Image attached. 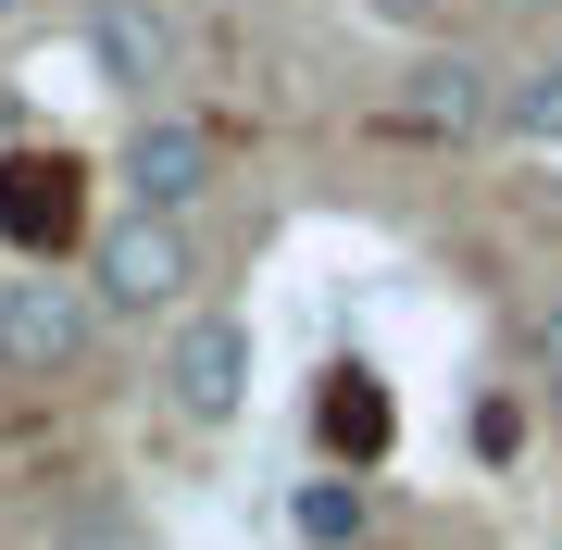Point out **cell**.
Masks as SVG:
<instances>
[{
    "label": "cell",
    "instance_id": "ba28073f",
    "mask_svg": "<svg viewBox=\"0 0 562 550\" xmlns=\"http://www.w3.org/2000/svg\"><path fill=\"white\" fill-rule=\"evenodd\" d=\"M88 63L113 101H162L176 88V13L162 0H88Z\"/></svg>",
    "mask_w": 562,
    "mask_h": 550
},
{
    "label": "cell",
    "instance_id": "7a4b0ae2",
    "mask_svg": "<svg viewBox=\"0 0 562 550\" xmlns=\"http://www.w3.org/2000/svg\"><path fill=\"white\" fill-rule=\"evenodd\" d=\"M101 363V301L63 276H0V388H88Z\"/></svg>",
    "mask_w": 562,
    "mask_h": 550
},
{
    "label": "cell",
    "instance_id": "7c38bea8",
    "mask_svg": "<svg viewBox=\"0 0 562 550\" xmlns=\"http://www.w3.org/2000/svg\"><path fill=\"white\" fill-rule=\"evenodd\" d=\"M538 375H550V401H562V313L538 326Z\"/></svg>",
    "mask_w": 562,
    "mask_h": 550
},
{
    "label": "cell",
    "instance_id": "52a82bcc",
    "mask_svg": "<svg viewBox=\"0 0 562 550\" xmlns=\"http://www.w3.org/2000/svg\"><path fill=\"white\" fill-rule=\"evenodd\" d=\"M401 450V401H387L375 363H325L313 375V463L325 475H375Z\"/></svg>",
    "mask_w": 562,
    "mask_h": 550
},
{
    "label": "cell",
    "instance_id": "9c48e42d",
    "mask_svg": "<svg viewBox=\"0 0 562 550\" xmlns=\"http://www.w3.org/2000/svg\"><path fill=\"white\" fill-rule=\"evenodd\" d=\"M362 526H375L362 475H301V489H288V538L301 550H362Z\"/></svg>",
    "mask_w": 562,
    "mask_h": 550
},
{
    "label": "cell",
    "instance_id": "277c9868",
    "mask_svg": "<svg viewBox=\"0 0 562 550\" xmlns=\"http://www.w3.org/2000/svg\"><path fill=\"white\" fill-rule=\"evenodd\" d=\"M238 401H250V326L238 313H176V350H162V413H176V426H238Z\"/></svg>",
    "mask_w": 562,
    "mask_h": 550
},
{
    "label": "cell",
    "instance_id": "8992f818",
    "mask_svg": "<svg viewBox=\"0 0 562 550\" xmlns=\"http://www.w3.org/2000/svg\"><path fill=\"white\" fill-rule=\"evenodd\" d=\"M487 101H501V63H475V50H413L401 88H387V125L425 138V150H450V138H487Z\"/></svg>",
    "mask_w": 562,
    "mask_h": 550
},
{
    "label": "cell",
    "instance_id": "6da1fadb",
    "mask_svg": "<svg viewBox=\"0 0 562 550\" xmlns=\"http://www.w3.org/2000/svg\"><path fill=\"white\" fill-rule=\"evenodd\" d=\"M88 301H101V326L201 313V238H188V213H113V225H88Z\"/></svg>",
    "mask_w": 562,
    "mask_h": 550
},
{
    "label": "cell",
    "instance_id": "8fae6325",
    "mask_svg": "<svg viewBox=\"0 0 562 550\" xmlns=\"http://www.w3.org/2000/svg\"><path fill=\"white\" fill-rule=\"evenodd\" d=\"M475 450H487V463H513V450H525V413H513V401H475Z\"/></svg>",
    "mask_w": 562,
    "mask_h": 550
},
{
    "label": "cell",
    "instance_id": "5b68a950",
    "mask_svg": "<svg viewBox=\"0 0 562 550\" xmlns=\"http://www.w3.org/2000/svg\"><path fill=\"white\" fill-rule=\"evenodd\" d=\"M213 164H225V138L201 113H138L113 138V188H125V213H188L213 188Z\"/></svg>",
    "mask_w": 562,
    "mask_h": 550
},
{
    "label": "cell",
    "instance_id": "3957f363",
    "mask_svg": "<svg viewBox=\"0 0 562 550\" xmlns=\"http://www.w3.org/2000/svg\"><path fill=\"white\" fill-rule=\"evenodd\" d=\"M0 250L13 263L88 250V164L76 150H0Z\"/></svg>",
    "mask_w": 562,
    "mask_h": 550
},
{
    "label": "cell",
    "instance_id": "30bf717a",
    "mask_svg": "<svg viewBox=\"0 0 562 550\" xmlns=\"http://www.w3.org/2000/svg\"><path fill=\"white\" fill-rule=\"evenodd\" d=\"M487 125H501V138H562V50L550 63H513V76H501V101H487Z\"/></svg>",
    "mask_w": 562,
    "mask_h": 550
},
{
    "label": "cell",
    "instance_id": "9a60e30c",
    "mask_svg": "<svg viewBox=\"0 0 562 550\" xmlns=\"http://www.w3.org/2000/svg\"><path fill=\"white\" fill-rule=\"evenodd\" d=\"M13 13H25V0H0V25H13Z\"/></svg>",
    "mask_w": 562,
    "mask_h": 550
},
{
    "label": "cell",
    "instance_id": "5bb4252c",
    "mask_svg": "<svg viewBox=\"0 0 562 550\" xmlns=\"http://www.w3.org/2000/svg\"><path fill=\"white\" fill-rule=\"evenodd\" d=\"M88 550H138V538H88Z\"/></svg>",
    "mask_w": 562,
    "mask_h": 550
},
{
    "label": "cell",
    "instance_id": "4fadbf2b",
    "mask_svg": "<svg viewBox=\"0 0 562 550\" xmlns=\"http://www.w3.org/2000/svg\"><path fill=\"white\" fill-rule=\"evenodd\" d=\"M362 13H387V25H438V0H362Z\"/></svg>",
    "mask_w": 562,
    "mask_h": 550
}]
</instances>
